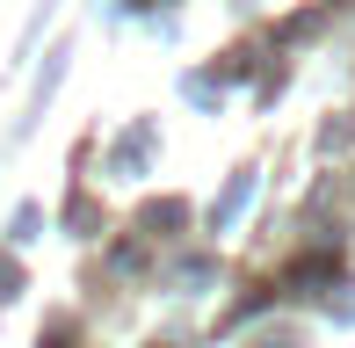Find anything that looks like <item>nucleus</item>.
<instances>
[{"label": "nucleus", "mask_w": 355, "mask_h": 348, "mask_svg": "<svg viewBox=\"0 0 355 348\" xmlns=\"http://www.w3.org/2000/svg\"><path fill=\"white\" fill-rule=\"evenodd\" d=\"M247 196H254V167H239V174H232V189H225V196L211 203V232H225V225H232V218L247 211Z\"/></svg>", "instance_id": "1"}, {"label": "nucleus", "mask_w": 355, "mask_h": 348, "mask_svg": "<svg viewBox=\"0 0 355 348\" xmlns=\"http://www.w3.org/2000/svg\"><path fill=\"white\" fill-rule=\"evenodd\" d=\"M167 225H182V203H153L145 211V232H167Z\"/></svg>", "instance_id": "2"}, {"label": "nucleus", "mask_w": 355, "mask_h": 348, "mask_svg": "<svg viewBox=\"0 0 355 348\" xmlns=\"http://www.w3.org/2000/svg\"><path fill=\"white\" fill-rule=\"evenodd\" d=\"M37 225H44V211H37V203H22V211H15V240H37Z\"/></svg>", "instance_id": "3"}, {"label": "nucleus", "mask_w": 355, "mask_h": 348, "mask_svg": "<svg viewBox=\"0 0 355 348\" xmlns=\"http://www.w3.org/2000/svg\"><path fill=\"white\" fill-rule=\"evenodd\" d=\"M189 102H203V109L218 102V80H211V73H196V80H189Z\"/></svg>", "instance_id": "4"}, {"label": "nucleus", "mask_w": 355, "mask_h": 348, "mask_svg": "<svg viewBox=\"0 0 355 348\" xmlns=\"http://www.w3.org/2000/svg\"><path fill=\"white\" fill-rule=\"evenodd\" d=\"M66 225H73V232H87V225H94V203H87V196H73V211H66Z\"/></svg>", "instance_id": "5"}, {"label": "nucleus", "mask_w": 355, "mask_h": 348, "mask_svg": "<svg viewBox=\"0 0 355 348\" xmlns=\"http://www.w3.org/2000/svg\"><path fill=\"white\" fill-rule=\"evenodd\" d=\"M15 290H22V276H15V261H8V254H0V305H8V297H15Z\"/></svg>", "instance_id": "6"}, {"label": "nucleus", "mask_w": 355, "mask_h": 348, "mask_svg": "<svg viewBox=\"0 0 355 348\" xmlns=\"http://www.w3.org/2000/svg\"><path fill=\"white\" fill-rule=\"evenodd\" d=\"M51 348H66V341H51Z\"/></svg>", "instance_id": "7"}]
</instances>
